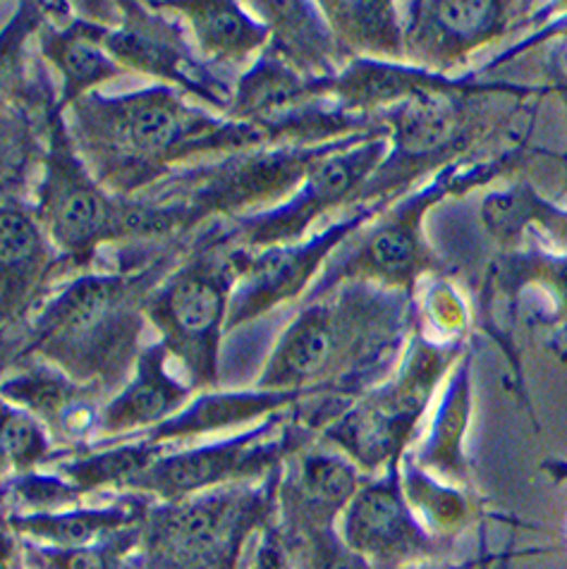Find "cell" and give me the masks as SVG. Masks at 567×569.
I'll use <instances>...</instances> for the list:
<instances>
[{"instance_id":"cell-1","label":"cell","mask_w":567,"mask_h":569,"mask_svg":"<svg viewBox=\"0 0 567 569\" xmlns=\"http://www.w3.org/2000/svg\"><path fill=\"white\" fill-rule=\"evenodd\" d=\"M63 115L81 161L103 189L121 199L199 159L232 156L266 144L254 127L211 115L163 85L117 97L93 91Z\"/></svg>"},{"instance_id":"cell-2","label":"cell","mask_w":567,"mask_h":569,"mask_svg":"<svg viewBox=\"0 0 567 569\" xmlns=\"http://www.w3.org/2000/svg\"><path fill=\"white\" fill-rule=\"evenodd\" d=\"M159 270L81 273L34 318L27 352L75 383L123 381L141 354L147 300Z\"/></svg>"},{"instance_id":"cell-3","label":"cell","mask_w":567,"mask_h":569,"mask_svg":"<svg viewBox=\"0 0 567 569\" xmlns=\"http://www.w3.org/2000/svg\"><path fill=\"white\" fill-rule=\"evenodd\" d=\"M129 201L111 194L91 175L55 111L43 153L34 216L67 264L89 266L105 244L161 237L189 223L187 211L171 201Z\"/></svg>"},{"instance_id":"cell-4","label":"cell","mask_w":567,"mask_h":569,"mask_svg":"<svg viewBox=\"0 0 567 569\" xmlns=\"http://www.w3.org/2000/svg\"><path fill=\"white\" fill-rule=\"evenodd\" d=\"M230 290V258L202 256L163 278L147 300V321L159 333V345L177 362L192 388L218 383Z\"/></svg>"},{"instance_id":"cell-5","label":"cell","mask_w":567,"mask_h":569,"mask_svg":"<svg viewBox=\"0 0 567 569\" xmlns=\"http://www.w3.org/2000/svg\"><path fill=\"white\" fill-rule=\"evenodd\" d=\"M105 46L123 69L159 79L216 111H228L230 89L209 73V65L194 53L187 31L151 3H115L113 25Z\"/></svg>"},{"instance_id":"cell-6","label":"cell","mask_w":567,"mask_h":569,"mask_svg":"<svg viewBox=\"0 0 567 569\" xmlns=\"http://www.w3.org/2000/svg\"><path fill=\"white\" fill-rule=\"evenodd\" d=\"M338 235L340 230L312 242L276 244L259 249L254 254L230 256L232 290L226 324L228 333L256 324L280 304L298 298Z\"/></svg>"},{"instance_id":"cell-7","label":"cell","mask_w":567,"mask_h":569,"mask_svg":"<svg viewBox=\"0 0 567 569\" xmlns=\"http://www.w3.org/2000/svg\"><path fill=\"white\" fill-rule=\"evenodd\" d=\"M376 153L374 147H364L360 151L342 153V156L318 161L306 170V180L298 197L242 218L232 237L254 252L276 244H290L318 211L336 204L360 185L364 173H369Z\"/></svg>"},{"instance_id":"cell-8","label":"cell","mask_w":567,"mask_h":569,"mask_svg":"<svg viewBox=\"0 0 567 569\" xmlns=\"http://www.w3.org/2000/svg\"><path fill=\"white\" fill-rule=\"evenodd\" d=\"M352 333L354 324L345 306H312L278 338L256 388L278 393L324 376L345 357Z\"/></svg>"},{"instance_id":"cell-9","label":"cell","mask_w":567,"mask_h":569,"mask_svg":"<svg viewBox=\"0 0 567 569\" xmlns=\"http://www.w3.org/2000/svg\"><path fill=\"white\" fill-rule=\"evenodd\" d=\"M55 252L34 208L0 201V318L17 316L39 298L58 268Z\"/></svg>"},{"instance_id":"cell-10","label":"cell","mask_w":567,"mask_h":569,"mask_svg":"<svg viewBox=\"0 0 567 569\" xmlns=\"http://www.w3.org/2000/svg\"><path fill=\"white\" fill-rule=\"evenodd\" d=\"M39 51L61 75V101L55 111H67L75 101L121 77L125 69L113 61L105 46L109 25L77 17L70 22H43L37 31Z\"/></svg>"},{"instance_id":"cell-11","label":"cell","mask_w":567,"mask_h":569,"mask_svg":"<svg viewBox=\"0 0 567 569\" xmlns=\"http://www.w3.org/2000/svg\"><path fill=\"white\" fill-rule=\"evenodd\" d=\"M306 93V85L288 63L274 53L259 55L230 93L228 121L254 127L266 141H280L298 129Z\"/></svg>"},{"instance_id":"cell-12","label":"cell","mask_w":567,"mask_h":569,"mask_svg":"<svg viewBox=\"0 0 567 569\" xmlns=\"http://www.w3.org/2000/svg\"><path fill=\"white\" fill-rule=\"evenodd\" d=\"M153 5L185 22L197 55L211 67L242 65L262 55L270 39L264 22L232 0H175Z\"/></svg>"},{"instance_id":"cell-13","label":"cell","mask_w":567,"mask_h":569,"mask_svg":"<svg viewBox=\"0 0 567 569\" xmlns=\"http://www.w3.org/2000/svg\"><path fill=\"white\" fill-rule=\"evenodd\" d=\"M168 352L159 342L141 350L135 376L101 414V429L125 433L161 421L187 400L189 388L168 374Z\"/></svg>"},{"instance_id":"cell-14","label":"cell","mask_w":567,"mask_h":569,"mask_svg":"<svg viewBox=\"0 0 567 569\" xmlns=\"http://www.w3.org/2000/svg\"><path fill=\"white\" fill-rule=\"evenodd\" d=\"M262 453L264 450L252 445L247 438L214 447L189 450V453L153 461L139 473L135 483L171 497L194 493L211 483L226 481L235 473L262 467Z\"/></svg>"},{"instance_id":"cell-15","label":"cell","mask_w":567,"mask_h":569,"mask_svg":"<svg viewBox=\"0 0 567 569\" xmlns=\"http://www.w3.org/2000/svg\"><path fill=\"white\" fill-rule=\"evenodd\" d=\"M5 397L15 405L25 407L43 419H58L65 429H75L79 419H87L89 412L79 402V390L75 381L61 371L32 369L15 376L3 388Z\"/></svg>"},{"instance_id":"cell-16","label":"cell","mask_w":567,"mask_h":569,"mask_svg":"<svg viewBox=\"0 0 567 569\" xmlns=\"http://www.w3.org/2000/svg\"><path fill=\"white\" fill-rule=\"evenodd\" d=\"M280 402L282 395L264 393V390H256V393L206 395L197 400L194 405L177 419L165 421L159 429V435H187L226 429V426L262 417L266 409H274Z\"/></svg>"},{"instance_id":"cell-17","label":"cell","mask_w":567,"mask_h":569,"mask_svg":"<svg viewBox=\"0 0 567 569\" xmlns=\"http://www.w3.org/2000/svg\"><path fill=\"white\" fill-rule=\"evenodd\" d=\"M350 539L369 551L391 548L403 539L405 515L393 493L371 489L357 495L348 517Z\"/></svg>"},{"instance_id":"cell-18","label":"cell","mask_w":567,"mask_h":569,"mask_svg":"<svg viewBox=\"0 0 567 569\" xmlns=\"http://www.w3.org/2000/svg\"><path fill=\"white\" fill-rule=\"evenodd\" d=\"M415 235L410 232L407 225L391 223L364 244L360 258L352 264V270L383 278H403L415 266Z\"/></svg>"},{"instance_id":"cell-19","label":"cell","mask_w":567,"mask_h":569,"mask_svg":"<svg viewBox=\"0 0 567 569\" xmlns=\"http://www.w3.org/2000/svg\"><path fill=\"white\" fill-rule=\"evenodd\" d=\"M455 113L441 99H417L403 111L398 123L400 144L407 151H429L451 137Z\"/></svg>"},{"instance_id":"cell-20","label":"cell","mask_w":567,"mask_h":569,"mask_svg":"<svg viewBox=\"0 0 567 569\" xmlns=\"http://www.w3.org/2000/svg\"><path fill=\"white\" fill-rule=\"evenodd\" d=\"M328 20L340 37L362 46H386L391 39V15L383 3H326Z\"/></svg>"},{"instance_id":"cell-21","label":"cell","mask_w":567,"mask_h":569,"mask_svg":"<svg viewBox=\"0 0 567 569\" xmlns=\"http://www.w3.org/2000/svg\"><path fill=\"white\" fill-rule=\"evenodd\" d=\"M121 513H75V515H61V517H32L20 521V527L37 533V536L51 539L67 548H79V545L89 543L99 531L113 529L121 524Z\"/></svg>"},{"instance_id":"cell-22","label":"cell","mask_w":567,"mask_h":569,"mask_svg":"<svg viewBox=\"0 0 567 569\" xmlns=\"http://www.w3.org/2000/svg\"><path fill=\"white\" fill-rule=\"evenodd\" d=\"M147 467H149V450L129 447V450H113V453H105L99 457H89L70 469V473H73L79 485H99L121 479H137Z\"/></svg>"},{"instance_id":"cell-23","label":"cell","mask_w":567,"mask_h":569,"mask_svg":"<svg viewBox=\"0 0 567 569\" xmlns=\"http://www.w3.org/2000/svg\"><path fill=\"white\" fill-rule=\"evenodd\" d=\"M0 443L8 450L10 461L17 467H29L46 450L39 421L25 409H0Z\"/></svg>"},{"instance_id":"cell-24","label":"cell","mask_w":567,"mask_h":569,"mask_svg":"<svg viewBox=\"0 0 567 569\" xmlns=\"http://www.w3.org/2000/svg\"><path fill=\"white\" fill-rule=\"evenodd\" d=\"M352 471L336 459H314L304 471V491L318 503H340L352 493Z\"/></svg>"},{"instance_id":"cell-25","label":"cell","mask_w":567,"mask_h":569,"mask_svg":"<svg viewBox=\"0 0 567 569\" xmlns=\"http://www.w3.org/2000/svg\"><path fill=\"white\" fill-rule=\"evenodd\" d=\"M436 10H439L436 17H439L445 31L463 39H471L487 31L495 17L493 3H441Z\"/></svg>"},{"instance_id":"cell-26","label":"cell","mask_w":567,"mask_h":569,"mask_svg":"<svg viewBox=\"0 0 567 569\" xmlns=\"http://www.w3.org/2000/svg\"><path fill=\"white\" fill-rule=\"evenodd\" d=\"M63 569H103V560L97 553L75 548V553L63 557Z\"/></svg>"},{"instance_id":"cell-27","label":"cell","mask_w":567,"mask_h":569,"mask_svg":"<svg viewBox=\"0 0 567 569\" xmlns=\"http://www.w3.org/2000/svg\"><path fill=\"white\" fill-rule=\"evenodd\" d=\"M8 465H10V455H8V450L3 447V443H0V471H3Z\"/></svg>"},{"instance_id":"cell-28","label":"cell","mask_w":567,"mask_h":569,"mask_svg":"<svg viewBox=\"0 0 567 569\" xmlns=\"http://www.w3.org/2000/svg\"><path fill=\"white\" fill-rule=\"evenodd\" d=\"M3 553H5V541L0 539V557H3Z\"/></svg>"}]
</instances>
